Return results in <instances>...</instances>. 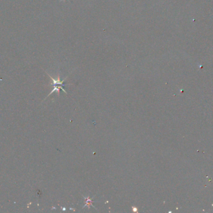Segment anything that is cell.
Returning <instances> with one entry per match:
<instances>
[{
  "mask_svg": "<svg viewBox=\"0 0 213 213\" xmlns=\"http://www.w3.org/2000/svg\"><path fill=\"white\" fill-rule=\"evenodd\" d=\"M47 74H48V76L50 77V78L51 79V80L52 81V83L51 84V86H57V85H60V86H66V84H64L63 83H64V81L66 80V78H65L64 80L61 81V79H60V76L59 75L58 77H57V79H54L52 77H51V76H50L49 74H48V73H47Z\"/></svg>",
  "mask_w": 213,
  "mask_h": 213,
  "instance_id": "1",
  "label": "cell"
},
{
  "mask_svg": "<svg viewBox=\"0 0 213 213\" xmlns=\"http://www.w3.org/2000/svg\"><path fill=\"white\" fill-rule=\"evenodd\" d=\"M83 198H85V199L86 200V204L83 207V208H84L85 207L87 206L88 208H90V206H92L93 208H95V209H96V208H95L94 206H93V205H92V203H93V199H90V198H89V196L87 197V198H85V197H83Z\"/></svg>",
  "mask_w": 213,
  "mask_h": 213,
  "instance_id": "2",
  "label": "cell"
},
{
  "mask_svg": "<svg viewBox=\"0 0 213 213\" xmlns=\"http://www.w3.org/2000/svg\"><path fill=\"white\" fill-rule=\"evenodd\" d=\"M132 209H133V211L134 212H137V213H138V210H137V208H135V207L132 206Z\"/></svg>",
  "mask_w": 213,
  "mask_h": 213,
  "instance_id": "3",
  "label": "cell"
}]
</instances>
